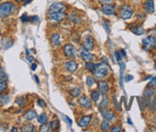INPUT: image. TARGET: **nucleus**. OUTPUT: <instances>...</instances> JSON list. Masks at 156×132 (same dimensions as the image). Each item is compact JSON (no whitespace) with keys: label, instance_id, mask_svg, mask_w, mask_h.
<instances>
[{"label":"nucleus","instance_id":"3c124183","mask_svg":"<svg viewBox=\"0 0 156 132\" xmlns=\"http://www.w3.org/2000/svg\"><path fill=\"white\" fill-rule=\"evenodd\" d=\"M34 79H35L36 82H37V84H40V79H38V77L37 75L34 76Z\"/></svg>","mask_w":156,"mask_h":132},{"label":"nucleus","instance_id":"680f3d73","mask_svg":"<svg viewBox=\"0 0 156 132\" xmlns=\"http://www.w3.org/2000/svg\"><path fill=\"white\" fill-rule=\"evenodd\" d=\"M155 62H156V57H155Z\"/></svg>","mask_w":156,"mask_h":132},{"label":"nucleus","instance_id":"cd10ccee","mask_svg":"<svg viewBox=\"0 0 156 132\" xmlns=\"http://www.w3.org/2000/svg\"><path fill=\"white\" fill-rule=\"evenodd\" d=\"M37 122L40 125H44V124H48V116L45 113H42L40 116L37 117Z\"/></svg>","mask_w":156,"mask_h":132},{"label":"nucleus","instance_id":"09e8293b","mask_svg":"<svg viewBox=\"0 0 156 132\" xmlns=\"http://www.w3.org/2000/svg\"><path fill=\"white\" fill-rule=\"evenodd\" d=\"M99 1H101L103 4H108V3H111L112 0H99Z\"/></svg>","mask_w":156,"mask_h":132},{"label":"nucleus","instance_id":"7c9ffc66","mask_svg":"<svg viewBox=\"0 0 156 132\" xmlns=\"http://www.w3.org/2000/svg\"><path fill=\"white\" fill-rule=\"evenodd\" d=\"M86 84L88 87H93L96 84V78H93L92 76H88L86 78Z\"/></svg>","mask_w":156,"mask_h":132},{"label":"nucleus","instance_id":"a18cd8bd","mask_svg":"<svg viewBox=\"0 0 156 132\" xmlns=\"http://www.w3.org/2000/svg\"><path fill=\"white\" fill-rule=\"evenodd\" d=\"M30 21H32V22H37L38 21V16H31L30 17Z\"/></svg>","mask_w":156,"mask_h":132},{"label":"nucleus","instance_id":"72a5a7b5","mask_svg":"<svg viewBox=\"0 0 156 132\" xmlns=\"http://www.w3.org/2000/svg\"><path fill=\"white\" fill-rule=\"evenodd\" d=\"M50 128L51 130H57L60 128V121L58 120H54L50 123Z\"/></svg>","mask_w":156,"mask_h":132},{"label":"nucleus","instance_id":"4d7b16f0","mask_svg":"<svg viewBox=\"0 0 156 132\" xmlns=\"http://www.w3.org/2000/svg\"><path fill=\"white\" fill-rule=\"evenodd\" d=\"M152 123H153V125H156V115L153 117V119H152Z\"/></svg>","mask_w":156,"mask_h":132},{"label":"nucleus","instance_id":"aec40b11","mask_svg":"<svg viewBox=\"0 0 156 132\" xmlns=\"http://www.w3.org/2000/svg\"><path fill=\"white\" fill-rule=\"evenodd\" d=\"M35 125H34L33 124H25V125H23L22 126H21V128H20V130L22 131V132H34L35 131Z\"/></svg>","mask_w":156,"mask_h":132},{"label":"nucleus","instance_id":"c756f323","mask_svg":"<svg viewBox=\"0 0 156 132\" xmlns=\"http://www.w3.org/2000/svg\"><path fill=\"white\" fill-rule=\"evenodd\" d=\"M101 129L103 130V131H104V132L110 130V124H109V122L104 119L103 122H102V124H101Z\"/></svg>","mask_w":156,"mask_h":132},{"label":"nucleus","instance_id":"6ab92c4d","mask_svg":"<svg viewBox=\"0 0 156 132\" xmlns=\"http://www.w3.org/2000/svg\"><path fill=\"white\" fill-rule=\"evenodd\" d=\"M130 31L132 32L133 34L137 36H142L143 34L145 33L144 27L142 25H133L130 27Z\"/></svg>","mask_w":156,"mask_h":132},{"label":"nucleus","instance_id":"c85d7f7f","mask_svg":"<svg viewBox=\"0 0 156 132\" xmlns=\"http://www.w3.org/2000/svg\"><path fill=\"white\" fill-rule=\"evenodd\" d=\"M148 106H149V110L150 112H154L156 110V97L154 98V99L149 100Z\"/></svg>","mask_w":156,"mask_h":132},{"label":"nucleus","instance_id":"9d476101","mask_svg":"<svg viewBox=\"0 0 156 132\" xmlns=\"http://www.w3.org/2000/svg\"><path fill=\"white\" fill-rule=\"evenodd\" d=\"M102 11L106 16H113L116 13V9L112 4L108 3V4H103L102 6Z\"/></svg>","mask_w":156,"mask_h":132},{"label":"nucleus","instance_id":"a878e982","mask_svg":"<svg viewBox=\"0 0 156 132\" xmlns=\"http://www.w3.org/2000/svg\"><path fill=\"white\" fill-rule=\"evenodd\" d=\"M84 67H85V69H86L87 71H89V72H91V73H94L95 70H96L97 64H96V63H94L93 61H88V62L85 63Z\"/></svg>","mask_w":156,"mask_h":132},{"label":"nucleus","instance_id":"a19ab883","mask_svg":"<svg viewBox=\"0 0 156 132\" xmlns=\"http://www.w3.org/2000/svg\"><path fill=\"white\" fill-rule=\"evenodd\" d=\"M37 104H38V106H40V107H46V102L41 99L37 100Z\"/></svg>","mask_w":156,"mask_h":132},{"label":"nucleus","instance_id":"0eeeda50","mask_svg":"<svg viewBox=\"0 0 156 132\" xmlns=\"http://www.w3.org/2000/svg\"><path fill=\"white\" fill-rule=\"evenodd\" d=\"M82 43H84V47L89 51H91L92 49H94V47H95L94 38L90 35H87L82 38Z\"/></svg>","mask_w":156,"mask_h":132},{"label":"nucleus","instance_id":"bb28decb","mask_svg":"<svg viewBox=\"0 0 156 132\" xmlns=\"http://www.w3.org/2000/svg\"><path fill=\"white\" fill-rule=\"evenodd\" d=\"M69 93H70V95L73 98H77V97H79L81 95V89L80 87H74V88H72V89L69 91Z\"/></svg>","mask_w":156,"mask_h":132},{"label":"nucleus","instance_id":"ddd939ff","mask_svg":"<svg viewBox=\"0 0 156 132\" xmlns=\"http://www.w3.org/2000/svg\"><path fill=\"white\" fill-rule=\"evenodd\" d=\"M98 90L100 91L102 95L105 96L109 92V86L107 84V82L103 80H100L98 82Z\"/></svg>","mask_w":156,"mask_h":132},{"label":"nucleus","instance_id":"393cba45","mask_svg":"<svg viewBox=\"0 0 156 132\" xmlns=\"http://www.w3.org/2000/svg\"><path fill=\"white\" fill-rule=\"evenodd\" d=\"M69 18H70V20L75 24H79L81 22V17H80L76 13H71L69 14Z\"/></svg>","mask_w":156,"mask_h":132},{"label":"nucleus","instance_id":"f3484780","mask_svg":"<svg viewBox=\"0 0 156 132\" xmlns=\"http://www.w3.org/2000/svg\"><path fill=\"white\" fill-rule=\"evenodd\" d=\"M144 10L148 13H154V2L153 0H146L144 2Z\"/></svg>","mask_w":156,"mask_h":132},{"label":"nucleus","instance_id":"6e6552de","mask_svg":"<svg viewBox=\"0 0 156 132\" xmlns=\"http://www.w3.org/2000/svg\"><path fill=\"white\" fill-rule=\"evenodd\" d=\"M80 54H81V58L84 60L85 62H88V61H93L94 58H95V56L93 55L92 53L89 52V50H87L84 47L81 48L80 50Z\"/></svg>","mask_w":156,"mask_h":132},{"label":"nucleus","instance_id":"79ce46f5","mask_svg":"<svg viewBox=\"0 0 156 132\" xmlns=\"http://www.w3.org/2000/svg\"><path fill=\"white\" fill-rule=\"evenodd\" d=\"M62 118L64 119V121L66 122V123L69 125H72V124H73V122H72V120L69 118V117H67V116H64V115H62Z\"/></svg>","mask_w":156,"mask_h":132},{"label":"nucleus","instance_id":"4c0bfd02","mask_svg":"<svg viewBox=\"0 0 156 132\" xmlns=\"http://www.w3.org/2000/svg\"><path fill=\"white\" fill-rule=\"evenodd\" d=\"M111 132H120L122 131V126L119 125H114V126H112V128L110 129Z\"/></svg>","mask_w":156,"mask_h":132},{"label":"nucleus","instance_id":"4468645a","mask_svg":"<svg viewBox=\"0 0 156 132\" xmlns=\"http://www.w3.org/2000/svg\"><path fill=\"white\" fill-rule=\"evenodd\" d=\"M66 9V6L61 2H56L53 3L50 8H49V12H64Z\"/></svg>","mask_w":156,"mask_h":132},{"label":"nucleus","instance_id":"2f4dec72","mask_svg":"<svg viewBox=\"0 0 156 132\" xmlns=\"http://www.w3.org/2000/svg\"><path fill=\"white\" fill-rule=\"evenodd\" d=\"M108 104H109L108 98H106V97L104 96L103 100H102V101L100 102V104H99V107H100V109H102V108H107Z\"/></svg>","mask_w":156,"mask_h":132},{"label":"nucleus","instance_id":"de8ad7c7","mask_svg":"<svg viewBox=\"0 0 156 132\" xmlns=\"http://www.w3.org/2000/svg\"><path fill=\"white\" fill-rule=\"evenodd\" d=\"M8 125H4L2 126H0V131H7L8 130Z\"/></svg>","mask_w":156,"mask_h":132},{"label":"nucleus","instance_id":"37998d69","mask_svg":"<svg viewBox=\"0 0 156 132\" xmlns=\"http://www.w3.org/2000/svg\"><path fill=\"white\" fill-rule=\"evenodd\" d=\"M0 79H5V80H7V75L4 73L2 67H0Z\"/></svg>","mask_w":156,"mask_h":132},{"label":"nucleus","instance_id":"2eb2a0df","mask_svg":"<svg viewBox=\"0 0 156 132\" xmlns=\"http://www.w3.org/2000/svg\"><path fill=\"white\" fill-rule=\"evenodd\" d=\"M64 68L69 73H74L78 70V63L75 60H69L64 63Z\"/></svg>","mask_w":156,"mask_h":132},{"label":"nucleus","instance_id":"f704fd0d","mask_svg":"<svg viewBox=\"0 0 156 132\" xmlns=\"http://www.w3.org/2000/svg\"><path fill=\"white\" fill-rule=\"evenodd\" d=\"M50 130H51L50 125H48V124L41 125V126L40 128V132H49Z\"/></svg>","mask_w":156,"mask_h":132},{"label":"nucleus","instance_id":"58836bf2","mask_svg":"<svg viewBox=\"0 0 156 132\" xmlns=\"http://www.w3.org/2000/svg\"><path fill=\"white\" fill-rule=\"evenodd\" d=\"M114 56H115V57H116V60L118 61V62H121L122 61V58H123V56L121 55V53L120 52H115L114 53Z\"/></svg>","mask_w":156,"mask_h":132},{"label":"nucleus","instance_id":"39448f33","mask_svg":"<svg viewBox=\"0 0 156 132\" xmlns=\"http://www.w3.org/2000/svg\"><path fill=\"white\" fill-rule=\"evenodd\" d=\"M67 14L64 12H49L48 13V17L51 21L55 22H60L63 21L66 18Z\"/></svg>","mask_w":156,"mask_h":132},{"label":"nucleus","instance_id":"bf43d9fd","mask_svg":"<svg viewBox=\"0 0 156 132\" xmlns=\"http://www.w3.org/2000/svg\"><path fill=\"white\" fill-rule=\"evenodd\" d=\"M24 0H16V2H17V3H20V2H23Z\"/></svg>","mask_w":156,"mask_h":132},{"label":"nucleus","instance_id":"49530a36","mask_svg":"<svg viewBox=\"0 0 156 132\" xmlns=\"http://www.w3.org/2000/svg\"><path fill=\"white\" fill-rule=\"evenodd\" d=\"M27 60H28L29 62H34V60H35V57H34L33 56L28 55V56H27Z\"/></svg>","mask_w":156,"mask_h":132},{"label":"nucleus","instance_id":"ea45409f","mask_svg":"<svg viewBox=\"0 0 156 132\" xmlns=\"http://www.w3.org/2000/svg\"><path fill=\"white\" fill-rule=\"evenodd\" d=\"M149 86L156 87V77L152 78V79L149 81Z\"/></svg>","mask_w":156,"mask_h":132},{"label":"nucleus","instance_id":"f257e3e1","mask_svg":"<svg viewBox=\"0 0 156 132\" xmlns=\"http://www.w3.org/2000/svg\"><path fill=\"white\" fill-rule=\"evenodd\" d=\"M16 10V5L11 1H4L0 4V18L10 16Z\"/></svg>","mask_w":156,"mask_h":132},{"label":"nucleus","instance_id":"9b49d317","mask_svg":"<svg viewBox=\"0 0 156 132\" xmlns=\"http://www.w3.org/2000/svg\"><path fill=\"white\" fill-rule=\"evenodd\" d=\"M92 122V116L89 115V116H84L81 117V119L78 120V125L80 126V128H87Z\"/></svg>","mask_w":156,"mask_h":132},{"label":"nucleus","instance_id":"20e7f679","mask_svg":"<svg viewBox=\"0 0 156 132\" xmlns=\"http://www.w3.org/2000/svg\"><path fill=\"white\" fill-rule=\"evenodd\" d=\"M120 16L124 20H128L131 16H133V9L128 5H124L120 9Z\"/></svg>","mask_w":156,"mask_h":132},{"label":"nucleus","instance_id":"8fccbe9b","mask_svg":"<svg viewBox=\"0 0 156 132\" xmlns=\"http://www.w3.org/2000/svg\"><path fill=\"white\" fill-rule=\"evenodd\" d=\"M37 63H33L32 66H31V69H32L33 71H35V70L37 69Z\"/></svg>","mask_w":156,"mask_h":132},{"label":"nucleus","instance_id":"c9c22d12","mask_svg":"<svg viewBox=\"0 0 156 132\" xmlns=\"http://www.w3.org/2000/svg\"><path fill=\"white\" fill-rule=\"evenodd\" d=\"M16 102L17 104L20 105V106H23L24 104L26 102V100L24 99V98H17V99L16 100Z\"/></svg>","mask_w":156,"mask_h":132},{"label":"nucleus","instance_id":"5701e85b","mask_svg":"<svg viewBox=\"0 0 156 132\" xmlns=\"http://www.w3.org/2000/svg\"><path fill=\"white\" fill-rule=\"evenodd\" d=\"M13 40H11L10 37H3L2 40H1V44H2V47L7 49L9 47H11L13 45Z\"/></svg>","mask_w":156,"mask_h":132},{"label":"nucleus","instance_id":"603ef678","mask_svg":"<svg viewBox=\"0 0 156 132\" xmlns=\"http://www.w3.org/2000/svg\"><path fill=\"white\" fill-rule=\"evenodd\" d=\"M120 53H121V55L123 56V57H126V54H125V51L124 50V49H122V50L120 51Z\"/></svg>","mask_w":156,"mask_h":132},{"label":"nucleus","instance_id":"5fc2aeb1","mask_svg":"<svg viewBox=\"0 0 156 132\" xmlns=\"http://www.w3.org/2000/svg\"><path fill=\"white\" fill-rule=\"evenodd\" d=\"M104 28H105L106 32H107V33H109V32H110V30H109V27L106 25V23H104Z\"/></svg>","mask_w":156,"mask_h":132},{"label":"nucleus","instance_id":"13d9d810","mask_svg":"<svg viewBox=\"0 0 156 132\" xmlns=\"http://www.w3.org/2000/svg\"><path fill=\"white\" fill-rule=\"evenodd\" d=\"M128 124H129V125H132V122H131V120H130L129 118L128 119Z\"/></svg>","mask_w":156,"mask_h":132},{"label":"nucleus","instance_id":"e433bc0d","mask_svg":"<svg viewBox=\"0 0 156 132\" xmlns=\"http://www.w3.org/2000/svg\"><path fill=\"white\" fill-rule=\"evenodd\" d=\"M20 20H21L23 23H26V22H28L29 20H30V17L28 16L27 13H23L22 16H21V17H20Z\"/></svg>","mask_w":156,"mask_h":132},{"label":"nucleus","instance_id":"052dcab7","mask_svg":"<svg viewBox=\"0 0 156 132\" xmlns=\"http://www.w3.org/2000/svg\"><path fill=\"white\" fill-rule=\"evenodd\" d=\"M154 69L156 70V62H155V64H154Z\"/></svg>","mask_w":156,"mask_h":132},{"label":"nucleus","instance_id":"a211bd4d","mask_svg":"<svg viewBox=\"0 0 156 132\" xmlns=\"http://www.w3.org/2000/svg\"><path fill=\"white\" fill-rule=\"evenodd\" d=\"M36 117H37V112L33 109H29L23 114V118L26 121H32L35 119Z\"/></svg>","mask_w":156,"mask_h":132},{"label":"nucleus","instance_id":"f8f14e48","mask_svg":"<svg viewBox=\"0 0 156 132\" xmlns=\"http://www.w3.org/2000/svg\"><path fill=\"white\" fill-rule=\"evenodd\" d=\"M79 104L84 108H91L92 107V100H90L87 96H81L79 99Z\"/></svg>","mask_w":156,"mask_h":132},{"label":"nucleus","instance_id":"6e6d98bb","mask_svg":"<svg viewBox=\"0 0 156 132\" xmlns=\"http://www.w3.org/2000/svg\"><path fill=\"white\" fill-rule=\"evenodd\" d=\"M12 131L13 132H16V131H18V128H16V126H13V128H12Z\"/></svg>","mask_w":156,"mask_h":132},{"label":"nucleus","instance_id":"423d86ee","mask_svg":"<svg viewBox=\"0 0 156 132\" xmlns=\"http://www.w3.org/2000/svg\"><path fill=\"white\" fill-rule=\"evenodd\" d=\"M63 55L66 57H74L76 56V50L74 45H72L71 43H67L63 46Z\"/></svg>","mask_w":156,"mask_h":132},{"label":"nucleus","instance_id":"864d4df0","mask_svg":"<svg viewBox=\"0 0 156 132\" xmlns=\"http://www.w3.org/2000/svg\"><path fill=\"white\" fill-rule=\"evenodd\" d=\"M32 1H33V0H24V1H23V4H24V5L30 4V3H31Z\"/></svg>","mask_w":156,"mask_h":132},{"label":"nucleus","instance_id":"f03ea898","mask_svg":"<svg viewBox=\"0 0 156 132\" xmlns=\"http://www.w3.org/2000/svg\"><path fill=\"white\" fill-rule=\"evenodd\" d=\"M108 71H109V67L107 65V63L102 62V63H99V64H97L96 70L93 74L96 79L100 81V80L104 79V78L108 75Z\"/></svg>","mask_w":156,"mask_h":132},{"label":"nucleus","instance_id":"1a4fd4ad","mask_svg":"<svg viewBox=\"0 0 156 132\" xmlns=\"http://www.w3.org/2000/svg\"><path fill=\"white\" fill-rule=\"evenodd\" d=\"M101 114L104 117L105 120L108 122H112L115 119V113L113 110L111 109H107V108H102L101 109Z\"/></svg>","mask_w":156,"mask_h":132},{"label":"nucleus","instance_id":"dca6fc26","mask_svg":"<svg viewBox=\"0 0 156 132\" xmlns=\"http://www.w3.org/2000/svg\"><path fill=\"white\" fill-rule=\"evenodd\" d=\"M50 40H51V43L53 46L55 47H58L61 45V36L60 34L58 33H55L53 34V35L51 36L50 37Z\"/></svg>","mask_w":156,"mask_h":132},{"label":"nucleus","instance_id":"473e14b6","mask_svg":"<svg viewBox=\"0 0 156 132\" xmlns=\"http://www.w3.org/2000/svg\"><path fill=\"white\" fill-rule=\"evenodd\" d=\"M7 87H8L7 81L5 79H0V94H2L7 89Z\"/></svg>","mask_w":156,"mask_h":132},{"label":"nucleus","instance_id":"7ed1b4c3","mask_svg":"<svg viewBox=\"0 0 156 132\" xmlns=\"http://www.w3.org/2000/svg\"><path fill=\"white\" fill-rule=\"evenodd\" d=\"M143 48L146 51H152V49L156 48V37L153 36H149L143 38L142 40Z\"/></svg>","mask_w":156,"mask_h":132},{"label":"nucleus","instance_id":"c03bdc74","mask_svg":"<svg viewBox=\"0 0 156 132\" xmlns=\"http://www.w3.org/2000/svg\"><path fill=\"white\" fill-rule=\"evenodd\" d=\"M132 80H133V77L131 76V75H125V81L128 82V81H132Z\"/></svg>","mask_w":156,"mask_h":132},{"label":"nucleus","instance_id":"412c9836","mask_svg":"<svg viewBox=\"0 0 156 132\" xmlns=\"http://www.w3.org/2000/svg\"><path fill=\"white\" fill-rule=\"evenodd\" d=\"M10 101H11V98H10V96L9 95H7V94H0V105H6V104H8L9 102H10Z\"/></svg>","mask_w":156,"mask_h":132},{"label":"nucleus","instance_id":"b1692460","mask_svg":"<svg viewBox=\"0 0 156 132\" xmlns=\"http://www.w3.org/2000/svg\"><path fill=\"white\" fill-rule=\"evenodd\" d=\"M149 88H148V89H146L145 92H144V97L146 98H149V99H152V98L153 97V95L155 94V89L152 86H149Z\"/></svg>","mask_w":156,"mask_h":132},{"label":"nucleus","instance_id":"4be33fe9","mask_svg":"<svg viewBox=\"0 0 156 132\" xmlns=\"http://www.w3.org/2000/svg\"><path fill=\"white\" fill-rule=\"evenodd\" d=\"M100 97H101V93H100V91L98 89L93 90V91L91 92L90 98H91L92 101H94V102L99 101H100Z\"/></svg>","mask_w":156,"mask_h":132}]
</instances>
